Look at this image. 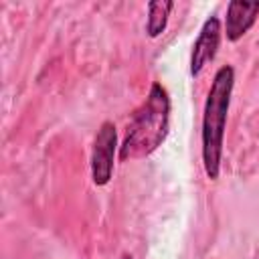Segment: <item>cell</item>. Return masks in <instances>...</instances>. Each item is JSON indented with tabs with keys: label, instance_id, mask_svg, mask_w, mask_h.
<instances>
[{
	"label": "cell",
	"instance_id": "obj_6",
	"mask_svg": "<svg viewBox=\"0 0 259 259\" xmlns=\"http://www.w3.org/2000/svg\"><path fill=\"white\" fill-rule=\"evenodd\" d=\"M172 2H150L148 4V22H146V30L152 38H156L158 34L164 32L166 22H168V14L172 10Z\"/></svg>",
	"mask_w": 259,
	"mask_h": 259
},
{
	"label": "cell",
	"instance_id": "obj_3",
	"mask_svg": "<svg viewBox=\"0 0 259 259\" xmlns=\"http://www.w3.org/2000/svg\"><path fill=\"white\" fill-rule=\"evenodd\" d=\"M117 150V132L111 121H103L95 134L91 150V176L97 186H105L113 174V156Z\"/></svg>",
	"mask_w": 259,
	"mask_h": 259
},
{
	"label": "cell",
	"instance_id": "obj_1",
	"mask_svg": "<svg viewBox=\"0 0 259 259\" xmlns=\"http://www.w3.org/2000/svg\"><path fill=\"white\" fill-rule=\"evenodd\" d=\"M235 85V69L231 65L221 67L214 73L210 83L204 113H202V164L204 172L210 180L219 178L221 158H223V140H225V123L231 105V93Z\"/></svg>",
	"mask_w": 259,
	"mask_h": 259
},
{
	"label": "cell",
	"instance_id": "obj_2",
	"mask_svg": "<svg viewBox=\"0 0 259 259\" xmlns=\"http://www.w3.org/2000/svg\"><path fill=\"white\" fill-rule=\"evenodd\" d=\"M170 99L160 83H152L142 107L134 113L127 136L119 148V160H134L152 154L168 136Z\"/></svg>",
	"mask_w": 259,
	"mask_h": 259
},
{
	"label": "cell",
	"instance_id": "obj_5",
	"mask_svg": "<svg viewBox=\"0 0 259 259\" xmlns=\"http://www.w3.org/2000/svg\"><path fill=\"white\" fill-rule=\"evenodd\" d=\"M259 14V2H241L233 0L227 8V20H225V34L229 40H239L257 20Z\"/></svg>",
	"mask_w": 259,
	"mask_h": 259
},
{
	"label": "cell",
	"instance_id": "obj_4",
	"mask_svg": "<svg viewBox=\"0 0 259 259\" xmlns=\"http://www.w3.org/2000/svg\"><path fill=\"white\" fill-rule=\"evenodd\" d=\"M221 32H223L221 20L217 16H210L204 20V24L198 32V38L192 47V55H190V75L192 77H196L204 69V65L214 59L219 42H221Z\"/></svg>",
	"mask_w": 259,
	"mask_h": 259
}]
</instances>
